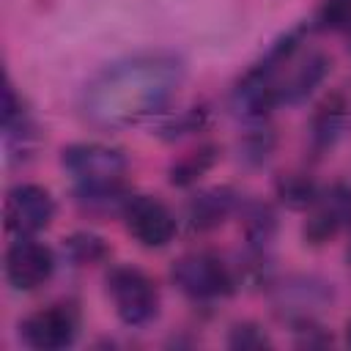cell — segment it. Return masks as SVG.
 <instances>
[{"mask_svg": "<svg viewBox=\"0 0 351 351\" xmlns=\"http://www.w3.org/2000/svg\"><path fill=\"white\" fill-rule=\"evenodd\" d=\"M173 52H137L104 66L82 90V115L99 129H123L165 110L184 82Z\"/></svg>", "mask_w": 351, "mask_h": 351, "instance_id": "6da1fadb", "label": "cell"}, {"mask_svg": "<svg viewBox=\"0 0 351 351\" xmlns=\"http://www.w3.org/2000/svg\"><path fill=\"white\" fill-rule=\"evenodd\" d=\"M326 74L329 58L318 49H304L302 30H293L239 80L233 107L252 121H263L277 104L304 101Z\"/></svg>", "mask_w": 351, "mask_h": 351, "instance_id": "7a4b0ae2", "label": "cell"}, {"mask_svg": "<svg viewBox=\"0 0 351 351\" xmlns=\"http://www.w3.org/2000/svg\"><path fill=\"white\" fill-rule=\"evenodd\" d=\"M60 165L74 178L77 189H112L123 186L129 159L121 148L107 143H71L63 148Z\"/></svg>", "mask_w": 351, "mask_h": 351, "instance_id": "3957f363", "label": "cell"}, {"mask_svg": "<svg viewBox=\"0 0 351 351\" xmlns=\"http://www.w3.org/2000/svg\"><path fill=\"white\" fill-rule=\"evenodd\" d=\"M170 277L176 288L195 302H214L236 291V277L230 266L208 250H195V252L181 255L173 263Z\"/></svg>", "mask_w": 351, "mask_h": 351, "instance_id": "277c9868", "label": "cell"}, {"mask_svg": "<svg viewBox=\"0 0 351 351\" xmlns=\"http://www.w3.org/2000/svg\"><path fill=\"white\" fill-rule=\"evenodd\" d=\"M107 296L126 326H145L159 313L156 282L134 266H115L107 274Z\"/></svg>", "mask_w": 351, "mask_h": 351, "instance_id": "5b68a950", "label": "cell"}, {"mask_svg": "<svg viewBox=\"0 0 351 351\" xmlns=\"http://www.w3.org/2000/svg\"><path fill=\"white\" fill-rule=\"evenodd\" d=\"M121 219L129 236L145 250H162L176 239V214L154 195H129Z\"/></svg>", "mask_w": 351, "mask_h": 351, "instance_id": "8992f818", "label": "cell"}, {"mask_svg": "<svg viewBox=\"0 0 351 351\" xmlns=\"http://www.w3.org/2000/svg\"><path fill=\"white\" fill-rule=\"evenodd\" d=\"M5 230L14 236H36L55 219V197L41 184H16L5 192Z\"/></svg>", "mask_w": 351, "mask_h": 351, "instance_id": "52a82bcc", "label": "cell"}, {"mask_svg": "<svg viewBox=\"0 0 351 351\" xmlns=\"http://www.w3.org/2000/svg\"><path fill=\"white\" fill-rule=\"evenodd\" d=\"M80 329V315L71 304H49L30 313L19 324V337L36 351H60L74 343Z\"/></svg>", "mask_w": 351, "mask_h": 351, "instance_id": "ba28073f", "label": "cell"}, {"mask_svg": "<svg viewBox=\"0 0 351 351\" xmlns=\"http://www.w3.org/2000/svg\"><path fill=\"white\" fill-rule=\"evenodd\" d=\"M5 280L14 291H36L49 282L55 271V255L33 236H16L5 250Z\"/></svg>", "mask_w": 351, "mask_h": 351, "instance_id": "9c48e42d", "label": "cell"}, {"mask_svg": "<svg viewBox=\"0 0 351 351\" xmlns=\"http://www.w3.org/2000/svg\"><path fill=\"white\" fill-rule=\"evenodd\" d=\"M343 228H351V186L348 184H332L318 192L313 206L307 208L304 222V241L318 247L332 241Z\"/></svg>", "mask_w": 351, "mask_h": 351, "instance_id": "30bf717a", "label": "cell"}, {"mask_svg": "<svg viewBox=\"0 0 351 351\" xmlns=\"http://www.w3.org/2000/svg\"><path fill=\"white\" fill-rule=\"evenodd\" d=\"M329 299H332V288L326 282L313 277H293L277 288L274 304L293 326H304V324H313L315 313L324 310Z\"/></svg>", "mask_w": 351, "mask_h": 351, "instance_id": "8fae6325", "label": "cell"}, {"mask_svg": "<svg viewBox=\"0 0 351 351\" xmlns=\"http://www.w3.org/2000/svg\"><path fill=\"white\" fill-rule=\"evenodd\" d=\"M236 206H239V195L230 186H214L189 200L186 219L192 230H214L236 211Z\"/></svg>", "mask_w": 351, "mask_h": 351, "instance_id": "7c38bea8", "label": "cell"}, {"mask_svg": "<svg viewBox=\"0 0 351 351\" xmlns=\"http://www.w3.org/2000/svg\"><path fill=\"white\" fill-rule=\"evenodd\" d=\"M346 121H348V104H346V99L340 93L329 96L318 107V112L313 115V145L318 151L332 148L337 143V137L343 134Z\"/></svg>", "mask_w": 351, "mask_h": 351, "instance_id": "4fadbf2b", "label": "cell"}, {"mask_svg": "<svg viewBox=\"0 0 351 351\" xmlns=\"http://www.w3.org/2000/svg\"><path fill=\"white\" fill-rule=\"evenodd\" d=\"M217 162V148L214 145H200L192 154H184L170 165V184L173 186H189L200 176H206Z\"/></svg>", "mask_w": 351, "mask_h": 351, "instance_id": "5bb4252c", "label": "cell"}, {"mask_svg": "<svg viewBox=\"0 0 351 351\" xmlns=\"http://www.w3.org/2000/svg\"><path fill=\"white\" fill-rule=\"evenodd\" d=\"M63 252L77 266H93V263H99V261H104L110 255V247H107V241L101 236L80 230V233H71L63 241Z\"/></svg>", "mask_w": 351, "mask_h": 351, "instance_id": "9a60e30c", "label": "cell"}, {"mask_svg": "<svg viewBox=\"0 0 351 351\" xmlns=\"http://www.w3.org/2000/svg\"><path fill=\"white\" fill-rule=\"evenodd\" d=\"M318 186L313 184V178L307 176H299V173H291V176H282L277 181V195L285 206L291 208H310L313 200L318 197Z\"/></svg>", "mask_w": 351, "mask_h": 351, "instance_id": "2e32d148", "label": "cell"}, {"mask_svg": "<svg viewBox=\"0 0 351 351\" xmlns=\"http://www.w3.org/2000/svg\"><path fill=\"white\" fill-rule=\"evenodd\" d=\"M318 30H348L351 27V0H321L315 14Z\"/></svg>", "mask_w": 351, "mask_h": 351, "instance_id": "e0dca14e", "label": "cell"}, {"mask_svg": "<svg viewBox=\"0 0 351 351\" xmlns=\"http://www.w3.org/2000/svg\"><path fill=\"white\" fill-rule=\"evenodd\" d=\"M274 148V134L266 129V126H255L244 134V143H241V151H244V159L252 162V165H261L269 159Z\"/></svg>", "mask_w": 351, "mask_h": 351, "instance_id": "ac0fdd59", "label": "cell"}, {"mask_svg": "<svg viewBox=\"0 0 351 351\" xmlns=\"http://www.w3.org/2000/svg\"><path fill=\"white\" fill-rule=\"evenodd\" d=\"M230 346L233 348H263L269 346V337L255 324H239L230 332Z\"/></svg>", "mask_w": 351, "mask_h": 351, "instance_id": "d6986e66", "label": "cell"}, {"mask_svg": "<svg viewBox=\"0 0 351 351\" xmlns=\"http://www.w3.org/2000/svg\"><path fill=\"white\" fill-rule=\"evenodd\" d=\"M346 343L351 346V321H348V326H346Z\"/></svg>", "mask_w": 351, "mask_h": 351, "instance_id": "ffe728a7", "label": "cell"}]
</instances>
